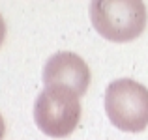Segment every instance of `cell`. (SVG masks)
<instances>
[{"label": "cell", "instance_id": "6", "mask_svg": "<svg viewBox=\"0 0 148 140\" xmlns=\"http://www.w3.org/2000/svg\"><path fill=\"white\" fill-rule=\"evenodd\" d=\"M4 133H6V123H4V118L0 116V140L4 138Z\"/></svg>", "mask_w": 148, "mask_h": 140}, {"label": "cell", "instance_id": "1", "mask_svg": "<svg viewBox=\"0 0 148 140\" xmlns=\"http://www.w3.org/2000/svg\"><path fill=\"white\" fill-rule=\"evenodd\" d=\"M88 11L99 36L116 43L139 37L146 26V7L141 0H92Z\"/></svg>", "mask_w": 148, "mask_h": 140}, {"label": "cell", "instance_id": "4", "mask_svg": "<svg viewBox=\"0 0 148 140\" xmlns=\"http://www.w3.org/2000/svg\"><path fill=\"white\" fill-rule=\"evenodd\" d=\"M41 79L45 86H64L81 97L90 84V69L79 54L62 50L47 60Z\"/></svg>", "mask_w": 148, "mask_h": 140}, {"label": "cell", "instance_id": "2", "mask_svg": "<svg viewBox=\"0 0 148 140\" xmlns=\"http://www.w3.org/2000/svg\"><path fill=\"white\" fill-rule=\"evenodd\" d=\"M105 112L120 131L141 133L148 125V90L133 79L112 80L105 90Z\"/></svg>", "mask_w": 148, "mask_h": 140}, {"label": "cell", "instance_id": "3", "mask_svg": "<svg viewBox=\"0 0 148 140\" xmlns=\"http://www.w3.org/2000/svg\"><path fill=\"white\" fill-rule=\"evenodd\" d=\"M34 120L47 137H69L81 120L79 97L64 86H45L34 105Z\"/></svg>", "mask_w": 148, "mask_h": 140}, {"label": "cell", "instance_id": "5", "mask_svg": "<svg viewBox=\"0 0 148 140\" xmlns=\"http://www.w3.org/2000/svg\"><path fill=\"white\" fill-rule=\"evenodd\" d=\"M4 37H6V22H4L2 15H0V45L4 43Z\"/></svg>", "mask_w": 148, "mask_h": 140}]
</instances>
